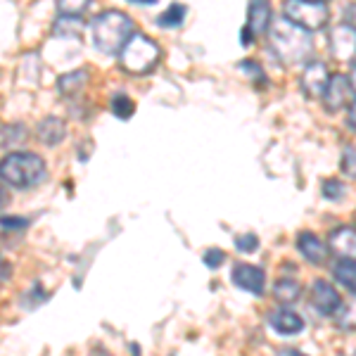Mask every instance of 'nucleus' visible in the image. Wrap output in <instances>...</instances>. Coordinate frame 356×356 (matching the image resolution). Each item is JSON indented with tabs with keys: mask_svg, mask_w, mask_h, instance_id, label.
I'll use <instances>...</instances> for the list:
<instances>
[{
	"mask_svg": "<svg viewBox=\"0 0 356 356\" xmlns=\"http://www.w3.org/2000/svg\"><path fill=\"white\" fill-rule=\"evenodd\" d=\"M268 45H271L275 57L283 60L285 65L307 62L314 53L312 33L295 26L285 17H278V19L271 22V26H268Z\"/></svg>",
	"mask_w": 356,
	"mask_h": 356,
	"instance_id": "nucleus-1",
	"label": "nucleus"
},
{
	"mask_svg": "<svg viewBox=\"0 0 356 356\" xmlns=\"http://www.w3.org/2000/svg\"><path fill=\"white\" fill-rule=\"evenodd\" d=\"M93 45L102 55H119L124 43L134 36V19L122 10H102L90 22Z\"/></svg>",
	"mask_w": 356,
	"mask_h": 356,
	"instance_id": "nucleus-2",
	"label": "nucleus"
},
{
	"mask_svg": "<svg viewBox=\"0 0 356 356\" xmlns=\"http://www.w3.org/2000/svg\"><path fill=\"white\" fill-rule=\"evenodd\" d=\"M48 176V164L36 152H10L0 159V181L17 191L36 188Z\"/></svg>",
	"mask_w": 356,
	"mask_h": 356,
	"instance_id": "nucleus-3",
	"label": "nucleus"
},
{
	"mask_svg": "<svg viewBox=\"0 0 356 356\" xmlns=\"http://www.w3.org/2000/svg\"><path fill=\"white\" fill-rule=\"evenodd\" d=\"M159 60H162V48L145 33L134 31V36L119 50V67L129 74H136V76L150 74L159 65Z\"/></svg>",
	"mask_w": 356,
	"mask_h": 356,
	"instance_id": "nucleus-4",
	"label": "nucleus"
},
{
	"mask_svg": "<svg viewBox=\"0 0 356 356\" xmlns=\"http://www.w3.org/2000/svg\"><path fill=\"white\" fill-rule=\"evenodd\" d=\"M285 19L292 22L295 26L304 29V31L314 33L318 29H323L330 19V5L323 0H288L285 3Z\"/></svg>",
	"mask_w": 356,
	"mask_h": 356,
	"instance_id": "nucleus-5",
	"label": "nucleus"
},
{
	"mask_svg": "<svg viewBox=\"0 0 356 356\" xmlns=\"http://www.w3.org/2000/svg\"><path fill=\"white\" fill-rule=\"evenodd\" d=\"M323 102L328 112H340L347 105H354V79L347 74L330 76V83L323 93Z\"/></svg>",
	"mask_w": 356,
	"mask_h": 356,
	"instance_id": "nucleus-6",
	"label": "nucleus"
},
{
	"mask_svg": "<svg viewBox=\"0 0 356 356\" xmlns=\"http://www.w3.org/2000/svg\"><path fill=\"white\" fill-rule=\"evenodd\" d=\"M231 283L238 290L250 292L254 297H261L266 290V273L261 266H252V264H235L231 268Z\"/></svg>",
	"mask_w": 356,
	"mask_h": 356,
	"instance_id": "nucleus-7",
	"label": "nucleus"
},
{
	"mask_svg": "<svg viewBox=\"0 0 356 356\" xmlns=\"http://www.w3.org/2000/svg\"><path fill=\"white\" fill-rule=\"evenodd\" d=\"M328 83H330V69L323 60H314L304 67L300 86H302V90L307 97H312V100H316V97H323Z\"/></svg>",
	"mask_w": 356,
	"mask_h": 356,
	"instance_id": "nucleus-8",
	"label": "nucleus"
},
{
	"mask_svg": "<svg viewBox=\"0 0 356 356\" xmlns=\"http://www.w3.org/2000/svg\"><path fill=\"white\" fill-rule=\"evenodd\" d=\"M312 307L321 316H335L344 309L340 292H337L328 280H323V278L314 280V285H312Z\"/></svg>",
	"mask_w": 356,
	"mask_h": 356,
	"instance_id": "nucleus-9",
	"label": "nucleus"
},
{
	"mask_svg": "<svg viewBox=\"0 0 356 356\" xmlns=\"http://www.w3.org/2000/svg\"><path fill=\"white\" fill-rule=\"evenodd\" d=\"M268 325H271L273 332H278V335H283V337L302 335L304 328H307V323H304L302 316L297 312H292V309H288V307L275 309V312L268 316Z\"/></svg>",
	"mask_w": 356,
	"mask_h": 356,
	"instance_id": "nucleus-10",
	"label": "nucleus"
},
{
	"mask_svg": "<svg viewBox=\"0 0 356 356\" xmlns=\"http://www.w3.org/2000/svg\"><path fill=\"white\" fill-rule=\"evenodd\" d=\"M297 250H300V254L304 259L309 264H316V266L325 264V259H328V254H330L323 240H321L316 233H309V231H302L297 235Z\"/></svg>",
	"mask_w": 356,
	"mask_h": 356,
	"instance_id": "nucleus-11",
	"label": "nucleus"
},
{
	"mask_svg": "<svg viewBox=\"0 0 356 356\" xmlns=\"http://www.w3.org/2000/svg\"><path fill=\"white\" fill-rule=\"evenodd\" d=\"M328 252L337 254L340 259H354V250H356V235L352 226H340L328 235Z\"/></svg>",
	"mask_w": 356,
	"mask_h": 356,
	"instance_id": "nucleus-12",
	"label": "nucleus"
},
{
	"mask_svg": "<svg viewBox=\"0 0 356 356\" xmlns=\"http://www.w3.org/2000/svg\"><path fill=\"white\" fill-rule=\"evenodd\" d=\"M354 24H340L330 31V50L337 60H352L354 57Z\"/></svg>",
	"mask_w": 356,
	"mask_h": 356,
	"instance_id": "nucleus-13",
	"label": "nucleus"
},
{
	"mask_svg": "<svg viewBox=\"0 0 356 356\" xmlns=\"http://www.w3.org/2000/svg\"><path fill=\"white\" fill-rule=\"evenodd\" d=\"M36 138H38V143H43V145H48V147L60 145V143L67 138L65 119L55 117V114L45 117L43 122H38V126H36Z\"/></svg>",
	"mask_w": 356,
	"mask_h": 356,
	"instance_id": "nucleus-14",
	"label": "nucleus"
},
{
	"mask_svg": "<svg viewBox=\"0 0 356 356\" xmlns=\"http://www.w3.org/2000/svg\"><path fill=\"white\" fill-rule=\"evenodd\" d=\"M273 22V10L268 3H252L250 8H247V29L252 31V36H257V33H266L268 26H271Z\"/></svg>",
	"mask_w": 356,
	"mask_h": 356,
	"instance_id": "nucleus-15",
	"label": "nucleus"
},
{
	"mask_svg": "<svg viewBox=\"0 0 356 356\" xmlns=\"http://www.w3.org/2000/svg\"><path fill=\"white\" fill-rule=\"evenodd\" d=\"M88 76H90L88 69H74V72L62 74V76L57 79V90L67 97L79 95L86 88V83H88Z\"/></svg>",
	"mask_w": 356,
	"mask_h": 356,
	"instance_id": "nucleus-16",
	"label": "nucleus"
},
{
	"mask_svg": "<svg viewBox=\"0 0 356 356\" xmlns=\"http://www.w3.org/2000/svg\"><path fill=\"white\" fill-rule=\"evenodd\" d=\"M300 295H302V285L297 283L295 278H280V280H275V285H273V297L278 300L280 304H292V302H297L300 300Z\"/></svg>",
	"mask_w": 356,
	"mask_h": 356,
	"instance_id": "nucleus-17",
	"label": "nucleus"
},
{
	"mask_svg": "<svg viewBox=\"0 0 356 356\" xmlns=\"http://www.w3.org/2000/svg\"><path fill=\"white\" fill-rule=\"evenodd\" d=\"M55 36H62V38H76L83 33V22L81 17H67V15H60L53 26Z\"/></svg>",
	"mask_w": 356,
	"mask_h": 356,
	"instance_id": "nucleus-18",
	"label": "nucleus"
},
{
	"mask_svg": "<svg viewBox=\"0 0 356 356\" xmlns=\"http://www.w3.org/2000/svg\"><path fill=\"white\" fill-rule=\"evenodd\" d=\"M186 15H188V8L181 3H171L169 8L164 10L162 15L157 17V26L162 29H178L186 22Z\"/></svg>",
	"mask_w": 356,
	"mask_h": 356,
	"instance_id": "nucleus-19",
	"label": "nucleus"
},
{
	"mask_svg": "<svg viewBox=\"0 0 356 356\" xmlns=\"http://www.w3.org/2000/svg\"><path fill=\"white\" fill-rule=\"evenodd\" d=\"M332 275L337 278V283L344 285L349 292H354V283H356L354 259H337L335 266H332Z\"/></svg>",
	"mask_w": 356,
	"mask_h": 356,
	"instance_id": "nucleus-20",
	"label": "nucleus"
},
{
	"mask_svg": "<svg viewBox=\"0 0 356 356\" xmlns=\"http://www.w3.org/2000/svg\"><path fill=\"white\" fill-rule=\"evenodd\" d=\"M24 138H26V126H22V124H5L3 129H0V150H3V147L19 145Z\"/></svg>",
	"mask_w": 356,
	"mask_h": 356,
	"instance_id": "nucleus-21",
	"label": "nucleus"
},
{
	"mask_svg": "<svg viewBox=\"0 0 356 356\" xmlns=\"http://www.w3.org/2000/svg\"><path fill=\"white\" fill-rule=\"evenodd\" d=\"M347 195H349L347 183L337 181V178H328V181L323 183V197L328 200V202H342Z\"/></svg>",
	"mask_w": 356,
	"mask_h": 356,
	"instance_id": "nucleus-22",
	"label": "nucleus"
},
{
	"mask_svg": "<svg viewBox=\"0 0 356 356\" xmlns=\"http://www.w3.org/2000/svg\"><path fill=\"white\" fill-rule=\"evenodd\" d=\"M136 110V105H134V100H131L126 93H117L112 97V112H114V117H119V119H131V114H134Z\"/></svg>",
	"mask_w": 356,
	"mask_h": 356,
	"instance_id": "nucleus-23",
	"label": "nucleus"
},
{
	"mask_svg": "<svg viewBox=\"0 0 356 356\" xmlns=\"http://www.w3.org/2000/svg\"><path fill=\"white\" fill-rule=\"evenodd\" d=\"M233 245H235V250L243 252V254H254V252L259 250V238H257L254 233H240V235H235Z\"/></svg>",
	"mask_w": 356,
	"mask_h": 356,
	"instance_id": "nucleus-24",
	"label": "nucleus"
},
{
	"mask_svg": "<svg viewBox=\"0 0 356 356\" xmlns=\"http://www.w3.org/2000/svg\"><path fill=\"white\" fill-rule=\"evenodd\" d=\"M90 8V3L88 0H69V3H60L57 5V10H60V15H67V17H81L86 10Z\"/></svg>",
	"mask_w": 356,
	"mask_h": 356,
	"instance_id": "nucleus-25",
	"label": "nucleus"
},
{
	"mask_svg": "<svg viewBox=\"0 0 356 356\" xmlns=\"http://www.w3.org/2000/svg\"><path fill=\"white\" fill-rule=\"evenodd\" d=\"M240 72H245L250 79L254 76V81L266 83V72H264V67L259 65V62H254V60H243V62H240Z\"/></svg>",
	"mask_w": 356,
	"mask_h": 356,
	"instance_id": "nucleus-26",
	"label": "nucleus"
},
{
	"mask_svg": "<svg viewBox=\"0 0 356 356\" xmlns=\"http://www.w3.org/2000/svg\"><path fill=\"white\" fill-rule=\"evenodd\" d=\"M202 261L207 268H219L223 261H226V252L219 250V247H211V250H207L202 254Z\"/></svg>",
	"mask_w": 356,
	"mask_h": 356,
	"instance_id": "nucleus-27",
	"label": "nucleus"
},
{
	"mask_svg": "<svg viewBox=\"0 0 356 356\" xmlns=\"http://www.w3.org/2000/svg\"><path fill=\"white\" fill-rule=\"evenodd\" d=\"M342 171L349 178H354V145H349L347 150L342 152Z\"/></svg>",
	"mask_w": 356,
	"mask_h": 356,
	"instance_id": "nucleus-28",
	"label": "nucleus"
},
{
	"mask_svg": "<svg viewBox=\"0 0 356 356\" xmlns=\"http://www.w3.org/2000/svg\"><path fill=\"white\" fill-rule=\"evenodd\" d=\"M26 219H13V216H3V219H0V226L3 228H24L26 226Z\"/></svg>",
	"mask_w": 356,
	"mask_h": 356,
	"instance_id": "nucleus-29",
	"label": "nucleus"
},
{
	"mask_svg": "<svg viewBox=\"0 0 356 356\" xmlns=\"http://www.w3.org/2000/svg\"><path fill=\"white\" fill-rule=\"evenodd\" d=\"M240 38H243V45H250V43H254V36H252V31L250 29H243V33H240Z\"/></svg>",
	"mask_w": 356,
	"mask_h": 356,
	"instance_id": "nucleus-30",
	"label": "nucleus"
},
{
	"mask_svg": "<svg viewBox=\"0 0 356 356\" xmlns=\"http://www.w3.org/2000/svg\"><path fill=\"white\" fill-rule=\"evenodd\" d=\"M278 356H307V354H302V352H297V349H280Z\"/></svg>",
	"mask_w": 356,
	"mask_h": 356,
	"instance_id": "nucleus-31",
	"label": "nucleus"
},
{
	"mask_svg": "<svg viewBox=\"0 0 356 356\" xmlns=\"http://www.w3.org/2000/svg\"><path fill=\"white\" fill-rule=\"evenodd\" d=\"M5 200H8V197H5V191H3V188H0V207L5 204Z\"/></svg>",
	"mask_w": 356,
	"mask_h": 356,
	"instance_id": "nucleus-32",
	"label": "nucleus"
}]
</instances>
